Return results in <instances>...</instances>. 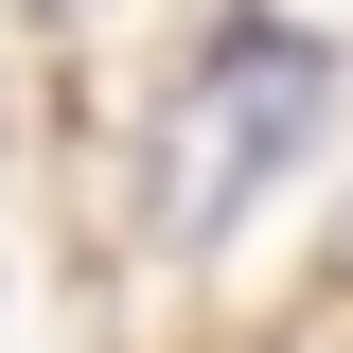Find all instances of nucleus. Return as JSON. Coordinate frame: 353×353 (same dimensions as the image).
I'll return each mask as SVG.
<instances>
[{"label":"nucleus","instance_id":"nucleus-1","mask_svg":"<svg viewBox=\"0 0 353 353\" xmlns=\"http://www.w3.org/2000/svg\"><path fill=\"white\" fill-rule=\"evenodd\" d=\"M318 106H336V53H318V36H230L212 71L176 88V124H159V230L212 248L265 176L318 141Z\"/></svg>","mask_w":353,"mask_h":353}]
</instances>
